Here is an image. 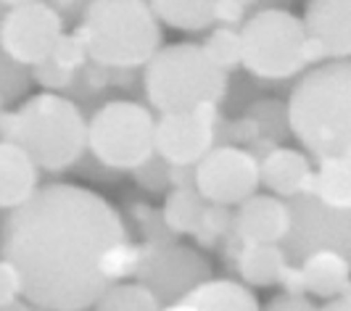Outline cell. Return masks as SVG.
<instances>
[{
    "instance_id": "cell-25",
    "label": "cell",
    "mask_w": 351,
    "mask_h": 311,
    "mask_svg": "<svg viewBox=\"0 0 351 311\" xmlns=\"http://www.w3.org/2000/svg\"><path fill=\"white\" fill-rule=\"evenodd\" d=\"M201 48L222 71L241 66V32L232 27H217Z\"/></svg>"
},
{
    "instance_id": "cell-13",
    "label": "cell",
    "mask_w": 351,
    "mask_h": 311,
    "mask_svg": "<svg viewBox=\"0 0 351 311\" xmlns=\"http://www.w3.org/2000/svg\"><path fill=\"white\" fill-rule=\"evenodd\" d=\"M301 24L306 37L317 40L328 58H349L351 0H309Z\"/></svg>"
},
{
    "instance_id": "cell-22",
    "label": "cell",
    "mask_w": 351,
    "mask_h": 311,
    "mask_svg": "<svg viewBox=\"0 0 351 311\" xmlns=\"http://www.w3.org/2000/svg\"><path fill=\"white\" fill-rule=\"evenodd\" d=\"M204 198L195 188H175L167 195L161 222L172 235H195L204 219Z\"/></svg>"
},
{
    "instance_id": "cell-37",
    "label": "cell",
    "mask_w": 351,
    "mask_h": 311,
    "mask_svg": "<svg viewBox=\"0 0 351 311\" xmlns=\"http://www.w3.org/2000/svg\"><path fill=\"white\" fill-rule=\"evenodd\" d=\"M3 103H5V95L0 92V114H3Z\"/></svg>"
},
{
    "instance_id": "cell-26",
    "label": "cell",
    "mask_w": 351,
    "mask_h": 311,
    "mask_svg": "<svg viewBox=\"0 0 351 311\" xmlns=\"http://www.w3.org/2000/svg\"><path fill=\"white\" fill-rule=\"evenodd\" d=\"M51 61L58 64L61 69L66 71H80L88 64V48H85V40L80 37V32H71V35H61L56 40L51 51Z\"/></svg>"
},
{
    "instance_id": "cell-16",
    "label": "cell",
    "mask_w": 351,
    "mask_h": 311,
    "mask_svg": "<svg viewBox=\"0 0 351 311\" xmlns=\"http://www.w3.org/2000/svg\"><path fill=\"white\" fill-rule=\"evenodd\" d=\"M40 188V172L29 153L19 145L0 140V208L24 203Z\"/></svg>"
},
{
    "instance_id": "cell-12",
    "label": "cell",
    "mask_w": 351,
    "mask_h": 311,
    "mask_svg": "<svg viewBox=\"0 0 351 311\" xmlns=\"http://www.w3.org/2000/svg\"><path fill=\"white\" fill-rule=\"evenodd\" d=\"M299 206L291 208V229L285 238H293L296 248L309 242V251L335 248L346 251L349 245V211H335L322 206L315 195H296Z\"/></svg>"
},
{
    "instance_id": "cell-1",
    "label": "cell",
    "mask_w": 351,
    "mask_h": 311,
    "mask_svg": "<svg viewBox=\"0 0 351 311\" xmlns=\"http://www.w3.org/2000/svg\"><path fill=\"white\" fill-rule=\"evenodd\" d=\"M124 238L122 216L104 195L56 182L11 208L0 259L16 269L21 295L37 309L82 311L111 285L98 269L101 253Z\"/></svg>"
},
{
    "instance_id": "cell-9",
    "label": "cell",
    "mask_w": 351,
    "mask_h": 311,
    "mask_svg": "<svg viewBox=\"0 0 351 311\" xmlns=\"http://www.w3.org/2000/svg\"><path fill=\"white\" fill-rule=\"evenodd\" d=\"M193 169V188L204 201L217 203V206L241 203L262 185L256 156L246 148H235V145L211 148Z\"/></svg>"
},
{
    "instance_id": "cell-6",
    "label": "cell",
    "mask_w": 351,
    "mask_h": 311,
    "mask_svg": "<svg viewBox=\"0 0 351 311\" xmlns=\"http://www.w3.org/2000/svg\"><path fill=\"white\" fill-rule=\"evenodd\" d=\"M306 32L296 14L285 8H262L241 29V64L259 79L296 77L304 61Z\"/></svg>"
},
{
    "instance_id": "cell-38",
    "label": "cell",
    "mask_w": 351,
    "mask_h": 311,
    "mask_svg": "<svg viewBox=\"0 0 351 311\" xmlns=\"http://www.w3.org/2000/svg\"><path fill=\"white\" fill-rule=\"evenodd\" d=\"M238 3H243V5L248 8V5H251V3H256V0H238Z\"/></svg>"
},
{
    "instance_id": "cell-10",
    "label": "cell",
    "mask_w": 351,
    "mask_h": 311,
    "mask_svg": "<svg viewBox=\"0 0 351 311\" xmlns=\"http://www.w3.org/2000/svg\"><path fill=\"white\" fill-rule=\"evenodd\" d=\"M135 275L141 279V285H145L156 295L161 306V303H175L180 298H185L198 282L209 279L211 266L193 248L161 242V245L145 248V256Z\"/></svg>"
},
{
    "instance_id": "cell-35",
    "label": "cell",
    "mask_w": 351,
    "mask_h": 311,
    "mask_svg": "<svg viewBox=\"0 0 351 311\" xmlns=\"http://www.w3.org/2000/svg\"><path fill=\"white\" fill-rule=\"evenodd\" d=\"M0 311H29V309H27V303H21L19 298H14L8 303H0Z\"/></svg>"
},
{
    "instance_id": "cell-7",
    "label": "cell",
    "mask_w": 351,
    "mask_h": 311,
    "mask_svg": "<svg viewBox=\"0 0 351 311\" xmlns=\"http://www.w3.org/2000/svg\"><path fill=\"white\" fill-rule=\"evenodd\" d=\"M156 119L135 101H108L88 121V148L111 169H138L154 156Z\"/></svg>"
},
{
    "instance_id": "cell-20",
    "label": "cell",
    "mask_w": 351,
    "mask_h": 311,
    "mask_svg": "<svg viewBox=\"0 0 351 311\" xmlns=\"http://www.w3.org/2000/svg\"><path fill=\"white\" fill-rule=\"evenodd\" d=\"M288 264L278 242H243L238 251V272L248 285H275Z\"/></svg>"
},
{
    "instance_id": "cell-15",
    "label": "cell",
    "mask_w": 351,
    "mask_h": 311,
    "mask_svg": "<svg viewBox=\"0 0 351 311\" xmlns=\"http://www.w3.org/2000/svg\"><path fill=\"white\" fill-rule=\"evenodd\" d=\"M315 169L309 158L293 148H269L259 158V182H264L275 195L296 198L312 192Z\"/></svg>"
},
{
    "instance_id": "cell-23",
    "label": "cell",
    "mask_w": 351,
    "mask_h": 311,
    "mask_svg": "<svg viewBox=\"0 0 351 311\" xmlns=\"http://www.w3.org/2000/svg\"><path fill=\"white\" fill-rule=\"evenodd\" d=\"M95 311H156L158 301L141 282L106 285V290L95 298Z\"/></svg>"
},
{
    "instance_id": "cell-36",
    "label": "cell",
    "mask_w": 351,
    "mask_h": 311,
    "mask_svg": "<svg viewBox=\"0 0 351 311\" xmlns=\"http://www.w3.org/2000/svg\"><path fill=\"white\" fill-rule=\"evenodd\" d=\"M24 3H35V0H0L3 8H16V5H24Z\"/></svg>"
},
{
    "instance_id": "cell-21",
    "label": "cell",
    "mask_w": 351,
    "mask_h": 311,
    "mask_svg": "<svg viewBox=\"0 0 351 311\" xmlns=\"http://www.w3.org/2000/svg\"><path fill=\"white\" fill-rule=\"evenodd\" d=\"M154 16L182 32H201L214 24L217 0H148Z\"/></svg>"
},
{
    "instance_id": "cell-8",
    "label": "cell",
    "mask_w": 351,
    "mask_h": 311,
    "mask_svg": "<svg viewBox=\"0 0 351 311\" xmlns=\"http://www.w3.org/2000/svg\"><path fill=\"white\" fill-rule=\"evenodd\" d=\"M61 35V14L43 0L5 8L0 16V51L19 66H35L51 58L53 45Z\"/></svg>"
},
{
    "instance_id": "cell-32",
    "label": "cell",
    "mask_w": 351,
    "mask_h": 311,
    "mask_svg": "<svg viewBox=\"0 0 351 311\" xmlns=\"http://www.w3.org/2000/svg\"><path fill=\"white\" fill-rule=\"evenodd\" d=\"M278 282H282V288H285V293H293V295H304V279H301V269L299 266H288L285 264V269H282V275Z\"/></svg>"
},
{
    "instance_id": "cell-18",
    "label": "cell",
    "mask_w": 351,
    "mask_h": 311,
    "mask_svg": "<svg viewBox=\"0 0 351 311\" xmlns=\"http://www.w3.org/2000/svg\"><path fill=\"white\" fill-rule=\"evenodd\" d=\"M185 301L195 311H262L256 295L235 279H204L198 282Z\"/></svg>"
},
{
    "instance_id": "cell-30",
    "label": "cell",
    "mask_w": 351,
    "mask_h": 311,
    "mask_svg": "<svg viewBox=\"0 0 351 311\" xmlns=\"http://www.w3.org/2000/svg\"><path fill=\"white\" fill-rule=\"evenodd\" d=\"M246 16V5L238 0H217L214 5V21H219L222 27H235Z\"/></svg>"
},
{
    "instance_id": "cell-29",
    "label": "cell",
    "mask_w": 351,
    "mask_h": 311,
    "mask_svg": "<svg viewBox=\"0 0 351 311\" xmlns=\"http://www.w3.org/2000/svg\"><path fill=\"white\" fill-rule=\"evenodd\" d=\"M19 295H21V279L16 269L5 259H0V303H8Z\"/></svg>"
},
{
    "instance_id": "cell-3",
    "label": "cell",
    "mask_w": 351,
    "mask_h": 311,
    "mask_svg": "<svg viewBox=\"0 0 351 311\" xmlns=\"http://www.w3.org/2000/svg\"><path fill=\"white\" fill-rule=\"evenodd\" d=\"M88 58L106 69H138L161 48V21L148 0H93L77 27Z\"/></svg>"
},
{
    "instance_id": "cell-28",
    "label": "cell",
    "mask_w": 351,
    "mask_h": 311,
    "mask_svg": "<svg viewBox=\"0 0 351 311\" xmlns=\"http://www.w3.org/2000/svg\"><path fill=\"white\" fill-rule=\"evenodd\" d=\"M230 227V214H228V206H217V203H211V206L204 208V219H201V227H198V238L201 240H214V238H219V235H225Z\"/></svg>"
},
{
    "instance_id": "cell-27",
    "label": "cell",
    "mask_w": 351,
    "mask_h": 311,
    "mask_svg": "<svg viewBox=\"0 0 351 311\" xmlns=\"http://www.w3.org/2000/svg\"><path fill=\"white\" fill-rule=\"evenodd\" d=\"M32 77H35V82L45 87V90H64V87H69L74 82V77H77V71H66L61 69L58 64H53L51 58H45V61H40L32 66Z\"/></svg>"
},
{
    "instance_id": "cell-24",
    "label": "cell",
    "mask_w": 351,
    "mask_h": 311,
    "mask_svg": "<svg viewBox=\"0 0 351 311\" xmlns=\"http://www.w3.org/2000/svg\"><path fill=\"white\" fill-rule=\"evenodd\" d=\"M145 248L148 245L127 242V238L108 245L101 253V259H98V269H101L106 282H119V279H127V277L135 275L143 256H145Z\"/></svg>"
},
{
    "instance_id": "cell-11",
    "label": "cell",
    "mask_w": 351,
    "mask_h": 311,
    "mask_svg": "<svg viewBox=\"0 0 351 311\" xmlns=\"http://www.w3.org/2000/svg\"><path fill=\"white\" fill-rule=\"evenodd\" d=\"M217 124V103H204L182 114H161L154 127V153L169 166H193L214 148Z\"/></svg>"
},
{
    "instance_id": "cell-19",
    "label": "cell",
    "mask_w": 351,
    "mask_h": 311,
    "mask_svg": "<svg viewBox=\"0 0 351 311\" xmlns=\"http://www.w3.org/2000/svg\"><path fill=\"white\" fill-rule=\"evenodd\" d=\"M315 177H312V192L322 206L335 211H349L351 208V156H328L317 158Z\"/></svg>"
},
{
    "instance_id": "cell-33",
    "label": "cell",
    "mask_w": 351,
    "mask_h": 311,
    "mask_svg": "<svg viewBox=\"0 0 351 311\" xmlns=\"http://www.w3.org/2000/svg\"><path fill=\"white\" fill-rule=\"evenodd\" d=\"M317 311H351V301L346 293L335 295V298H328L325 306H317Z\"/></svg>"
},
{
    "instance_id": "cell-4",
    "label": "cell",
    "mask_w": 351,
    "mask_h": 311,
    "mask_svg": "<svg viewBox=\"0 0 351 311\" xmlns=\"http://www.w3.org/2000/svg\"><path fill=\"white\" fill-rule=\"evenodd\" d=\"M143 85L158 114H182L204 103H219L228 92V71L195 42L158 48L145 64Z\"/></svg>"
},
{
    "instance_id": "cell-5",
    "label": "cell",
    "mask_w": 351,
    "mask_h": 311,
    "mask_svg": "<svg viewBox=\"0 0 351 311\" xmlns=\"http://www.w3.org/2000/svg\"><path fill=\"white\" fill-rule=\"evenodd\" d=\"M37 169L64 172L88 148V121L74 101L58 92H37L14 111V140Z\"/></svg>"
},
{
    "instance_id": "cell-2",
    "label": "cell",
    "mask_w": 351,
    "mask_h": 311,
    "mask_svg": "<svg viewBox=\"0 0 351 311\" xmlns=\"http://www.w3.org/2000/svg\"><path fill=\"white\" fill-rule=\"evenodd\" d=\"M288 129L315 156H351V66L346 58L304 74L285 105Z\"/></svg>"
},
{
    "instance_id": "cell-31",
    "label": "cell",
    "mask_w": 351,
    "mask_h": 311,
    "mask_svg": "<svg viewBox=\"0 0 351 311\" xmlns=\"http://www.w3.org/2000/svg\"><path fill=\"white\" fill-rule=\"evenodd\" d=\"M262 311H317V306L309 298H304V295L285 293V295L272 298V301L267 303V309H262Z\"/></svg>"
},
{
    "instance_id": "cell-17",
    "label": "cell",
    "mask_w": 351,
    "mask_h": 311,
    "mask_svg": "<svg viewBox=\"0 0 351 311\" xmlns=\"http://www.w3.org/2000/svg\"><path fill=\"white\" fill-rule=\"evenodd\" d=\"M304 290L319 298H335L349 290V259L335 248H319L301 261Z\"/></svg>"
},
{
    "instance_id": "cell-34",
    "label": "cell",
    "mask_w": 351,
    "mask_h": 311,
    "mask_svg": "<svg viewBox=\"0 0 351 311\" xmlns=\"http://www.w3.org/2000/svg\"><path fill=\"white\" fill-rule=\"evenodd\" d=\"M156 311H195L185 298H180V301H175V303H164V306H158Z\"/></svg>"
},
{
    "instance_id": "cell-14",
    "label": "cell",
    "mask_w": 351,
    "mask_h": 311,
    "mask_svg": "<svg viewBox=\"0 0 351 311\" xmlns=\"http://www.w3.org/2000/svg\"><path fill=\"white\" fill-rule=\"evenodd\" d=\"M241 242H280L291 229V206L278 195H248L232 219Z\"/></svg>"
}]
</instances>
